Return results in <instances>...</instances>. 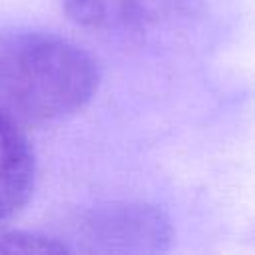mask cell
<instances>
[{
  "instance_id": "6da1fadb",
  "label": "cell",
  "mask_w": 255,
  "mask_h": 255,
  "mask_svg": "<svg viewBox=\"0 0 255 255\" xmlns=\"http://www.w3.org/2000/svg\"><path fill=\"white\" fill-rule=\"evenodd\" d=\"M98 78L94 58L66 38L0 34V114L16 124H50L80 112Z\"/></svg>"
},
{
  "instance_id": "7a4b0ae2",
  "label": "cell",
  "mask_w": 255,
  "mask_h": 255,
  "mask_svg": "<svg viewBox=\"0 0 255 255\" xmlns=\"http://www.w3.org/2000/svg\"><path fill=\"white\" fill-rule=\"evenodd\" d=\"M169 217L155 205L122 201L94 207L72 223V241L80 251L159 253L171 243Z\"/></svg>"
},
{
  "instance_id": "3957f363",
  "label": "cell",
  "mask_w": 255,
  "mask_h": 255,
  "mask_svg": "<svg viewBox=\"0 0 255 255\" xmlns=\"http://www.w3.org/2000/svg\"><path fill=\"white\" fill-rule=\"evenodd\" d=\"M34 151L20 126L0 114V221L14 215L34 189Z\"/></svg>"
},
{
  "instance_id": "277c9868",
  "label": "cell",
  "mask_w": 255,
  "mask_h": 255,
  "mask_svg": "<svg viewBox=\"0 0 255 255\" xmlns=\"http://www.w3.org/2000/svg\"><path fill=\"white\" fill-rule=\"evenodd\" d=\"M72 22L90 30H131L165 16L177 0H62Z\"/></svg>"
},
{
  "instance_id": "5b68a950",
  "label": "cell",
  "mask_w": 255,
  "mask_h": 255,
  "mask_svg": "<svg viewBox=\"0 0 255 255\" xmlns=\"http://www.w3.org/2000/svg\"><path fill=\"white\" fill-rule=\"evenodd\" d=\"M70 247L48 235H38L20 229H2L0 227V253H68Z\"/></svg>"
}]
</instances>
